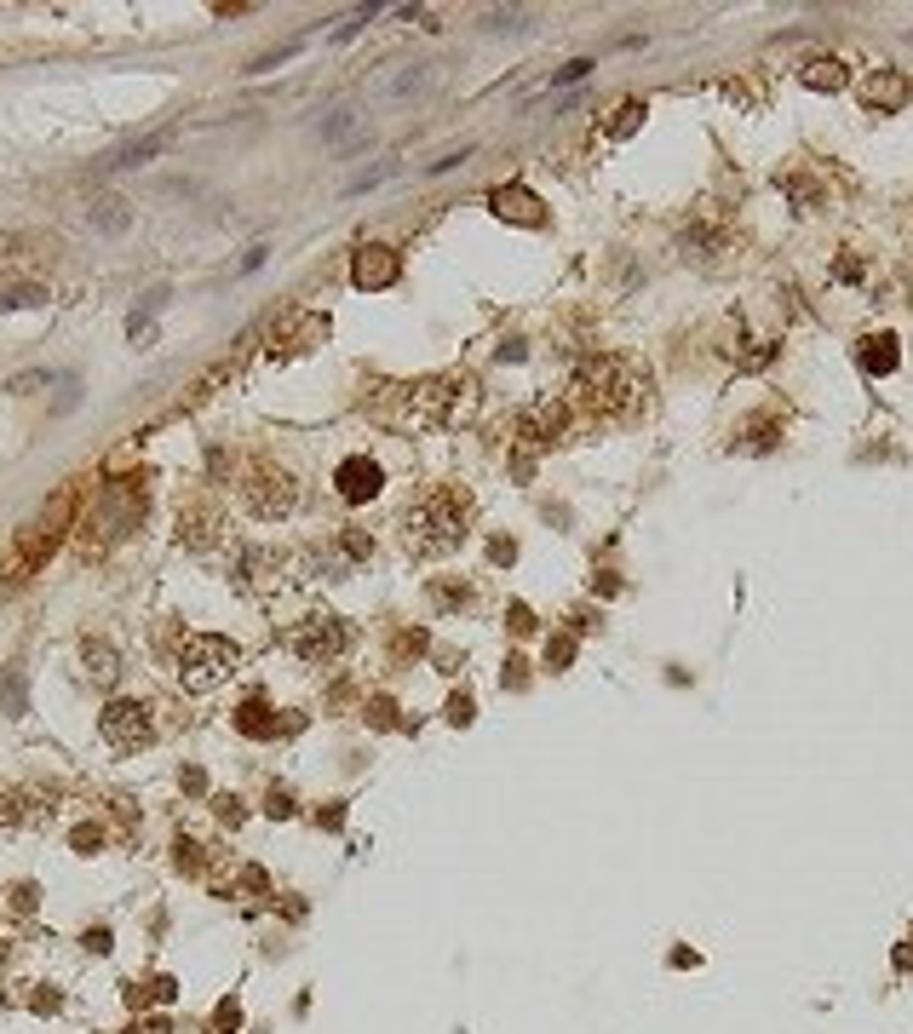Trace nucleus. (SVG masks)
<instances>
[{
  "label": "nucleus",
  "instance_id": "nucleus-25",
  "mask_svg": "<svg viewBox=\"0 0 913 1034\" xmlns=\"http://www.w3.org/2000/svg\"><path fill=\"white\" fill-rule=\"evenodd\" d=\"M793 196L804 201V208H816V201H822V190H816V185H810V178H793Z\"/></svg>",
  "mask_w": 913,
  "mask_h": 1034
},
{
  "label": "nucleus",
  "instance_id": "nucleus-20",
  "mask_svg": "<svg viewBox=\"0 0 913 1034\" xmlns=\"http://www.w3.org/2000/svg\"><path fill=\"white\" fill-rule=\"evenodd\" d=\"M92 225L98 231H127V201H98V213H92Z\"/></svg>",
  "mask_w": 913,
  "mask_h": 1034
},
{
  "label": "nucleus",
  "instance_id": "nucleus-14",
  "mask_svg": "<svg viewBox=\"0 0 913 1034\" xmlns=\"http://www.w3.org/2000/svg\"><path fill=\"white\" fill-rule=\"evenodd\" d=\"M799 80H804V87H816V92H839L845 87V64H839V58H810V64L799 70Z\"/></svg>",
  "mask_w": 913,
  "mask_h": 1034
},
{
  "label": "nucleus",
  "instance_id": "nucleus-4",
  "mask_svg": "<svg viewBox=\"0 0 913 1034\" xmlns=\"http://www.w3.org/2000/svg\"><path fill=\"white\" fill-rule=\"evenodd\" d=\"M236 661H241V650L230 638H190L185 656H178V678H185V689H213Z\"/></svg>",
  "mask_w": 913,
  "mask_h": 1034
},
{
  "label": "nucleus",
  "instance_id": "nucleus-18",
  "mask_svg": "<svg viewBox=\"0 0 913 1034\" xmlns=\"http://www.w3.org/2000/svg\"><path fill=\"white\" fill-rule=\"evenodd\" d=\"M0 701H7V713H29V689H24V667H7V678H0Z\"/></svg>",
  "mask_w": 913,
  "mask_h": 1034
},
{
  "label": "nucleus",
  "instance_id": "nucleus-6",
  "mask_svg": "<svg viewBox=\"0 0 913 1034\" xmlns=\"http://www.w3.org/2000/svg\"><path fill=\"white\" fill-rule=\"evenodd\" d=\"M454 385L460 379H420V385H402V409H397V420L402 425H437L442 414L454 409Z\"/></svg>",
  "mask_w": 913,
  "mask_h": 1034
},
{
  "label": "nucleus",
  "instance_id": "nucleus-11",
  "mask_svg": "<svg viewBox=\"0 0 913 1034\" xmlns=\"http://www.w3.org/2000/svg\"><path fill=\"white\" fill-rule=\"evenodd\" d=\"M351 282H357V288H391V282H397V253L379 248V241H374V248H362L357 265H351Z\"/></svg>",
  "mask_w": 913,
  "mask_h": 1034
},
{
  "label": "nucleus",
  "instance_id": "nucleus-9",
  "mask_svg": "<svg viewBox=\"0 0 913 1034\" xmlns=\"http://www.w3.org/2000/svg\"><path fill=\"white\" fill-rule=\"evenodd\" d=\"M64 518H70V495H58V500H52V512L24 535V546H17V570H29V563H40V558L52 552V540H58V530H64Z\"/></svg>",
  "mask_w": 913,
  "mask_h": 1034
},
{
  "label": "nucleus",
  "instance_id": "nucleus-17",
  "mask_svg": "<svg viewBox=\"0 0 913 1034\" xmlns=\"http://www.w3.org/2000/svg\"><path fill=\"white\" fill-rule=\"evenodd\" d=\"M87 667H92L98 684H115V673H121V661H115V650L104 638H87Z\"/></svg>",
  "mask_w": 913,
  "mask_h": 1034
},
{
  "label": "nucleus",
  "instance_id": "nucleus-22",
  "mask_svg": "<svg viewBox=\"0 0 913 1034\" xmlns=\"http://www.w3.org/2000/svg\"><path fill=\"white\" fill-rule=\"evenodd\" d=\"M770 432H776L770 420H753V425H747V449H770Z\"/></svg>",
  "mask_w": 913,
  "mask_h": 1034
},
{
  "label": "nucleus",
  "instance_id": "nucleus-15",
  "mask_svg": "<svg viewBox=\"0 0 913 1034\" xmlns=\"http://www.w3.org/2000/svg\"><path fill=\"white\" fill-rule=\"evenodd\" d=\"M173 145V133H150V138H138V145H127V150H115L110 161H104V167L115 173V167H138V161H150V155H161V150H167Z\"/></svg>",
  "mask_w": 913,
  "mask_h": 1034
},
{
  "label": "nucleus",
  "instance_id": "nucleus-1",
  "mask_svg": "<svg viewBox=\"0 0 913 1034\" xmlns=\"http://www.w3.org/2000/svg\"><path fill=\"white\" fill-rule=\"evenodd\" d=\"M570 402L598 420H633L649 402V374L626 357H586L570 379Z\"/></svg>",
  "mask_w": 913,
  "mask_h": 1034
},
{
  "label": "nucleus",
  "instance_id": "nucleus-12",
  "mask_svg": "<svg viewBox=\"0 0 913 1034\" xmlns=\"http://www.w3.org/2000/svg\"><path fill=\"white\" fill-rule=\"evenodd\" d=\"M862 98H867V110H902L908 104V80L897 70H874L862 80Z\"/></svg>",
  "mask_w": 913,
  "mask_h": 1034
},
{
  "label": "nucleus",
  "instance_id": "nucleus-13",
  "mask_svg": "<svg viewBox=\"0 0 913 1034\" xmlns=\"http://www.w3.org/2000/svg\"><path fill=\"white\" fill-rule=\"evenodd\" d=\"M489 201H495L500 219H517V225H540V219H546V213H540V196L517 190V185H512V190H495Z\"/></svg>",
  "mask_w": 913,
  "mask_h": 1034
},
{
  "label": "nucleus",
  "instance_id": "nucleus-5",
  "mask_svg": "<svg viewBox=\"0 0 913 1034\" xmlns=\"http://www.w3.org/2000/svg\"><path fill=\"white\" fill-rule=\"evenodd\" d=\"M570 432H575L570 402L540 397V402H529V409L517 414V437L529 443V449H558V443H570Z\"/></svg>",
  "mask_w": 913,
  "mask_h": 1034
},
{
  "label": "nucleus",
  "instance_id": "nucleus-16",
  "mask_svg": "<svg viewBox=\"0 0 913 1034\" xmlns=\"http://www.w3.org/2000/svg\"><path fill=\"white\" fill-rule=\"evenodd\" d=\"M862 369L867 374H890V369H897V339H890V334L862 339Z\"/></svg>",
  "mask_w": 913,
  "mask_h": 1034
},
{
  "label": "nucleus",
  "instance_id": "nucleus-2",
  "mask_svg": "<svg viewBox=\"0 0 913 1034\" xmlns=\"http://www.w3.org/2000/svg\"><path fill=\"white\" fill-rule=\"evenodd\" d=\"M465 523H472V495L465 489H432L420 506H409L402 518V546L414 558H442L465 540Z\"/></svg>",
  "mask_w": 913,
  "mask_h": 1034
},
{
  "label": "nucleus",
  "instance_id": "nucleus-7",
  "mask_svg": "<svg viewBox=\"0 0 913 1034\" xmlns=\"http://www.w3.org/2000/svg\"><path fill=\"white\" fill-rule=\"evenodd\" d=\"M98 730H104L110 747H138V742H150V707L145 701H110Z\"/></svg>",
  "mask_w": 913,
  "mask_h": 1034
},
{
  "label": "nucleus",
  "instance_id": "nucleus-26",
  "mask_svg": "<svg viewBox=\"0 0 913 1034\" xmlns=\"http://www.w3.org/2000/svg\"><path fill=\"white\" fill-rule=\"evenodd\" d=\"M449 719H454V724H465V719H472V701L454 696V701H449Z\"/></svg>",
  "mask_w": 913,
  "mask_h": 1034
},
{
  "label": "nucleus",
  "instance_id": "nucleus-3",
  "mask_svg": "<svg viewBox=\"0 0 913 1034\" xmlns=\"http://www.w3.org/2000/svg\"><path fill=\"white\" fill-rule=\"evenodd\" d=\"M241 495H248V512L253 518H288L293 506H299V483H293V472H282V465H271V460H259L253 472H248V483H241Z\"/></svg>",
  "mask_w": 913,
  "mask_h": 1034
},
{
  "label": "nucleus",
  "instance_id": "nucleus-24",
  "mask_svg": "<svg viewBox=\"0 0 913 1034\" xmlns=\"http://www.w3.org/2000/svg\"><path fill=\"white\" fill-rule=\"evenodd\" d=\"M351 121H357L351 110H339V115L328 121V127H322V138H345V127H351Z\"/></svg>",
  "mask_w": 913,
  "mask_h": 1034
},
{
  "label": "nucleus",
  "instance_id": "nucleus-10",
  "mask_svg": "<svg viewBox=\"0 0 913 1034\" xmlns=\"http://www.w3.org/2000/svg\"><path fill=\"white\" fill-rule=\"evenodd\" d=\"M334 483H339L345 500H374V495L385 489V472H379L368 454H357V460H345L339 472H334Z\"/></svg>",
  "mask_w": 913,
  "mask_h": 1034
},
{
  "label": "nucleus",
  "instance_id": "nucleus-21",
  "mask_svg": "<svg viewBox=\"0 0 913 1034\" xmlns=\"http://www.w3.org/2000/svg\"><path fill=\"white\" fill-rule=\"evenodd\" d=\"M40 299H47L40 288H12L7 299H0V306H7V311H24V306H40Z\"/></svg>",
  "mask_w": 913,
  "mask_h": 1034
},
{
  "label": "nucleus",
  "instance_id": "nucleus-19",
  "mask_svg": "<svg viewBox=\"0 0 913 1034\" xmlns=\"http://www.w3.org/2000/svg\"><path fill=\"white\" fill-rule=\"evenodd\" d=\"M638 121H643V104H638V98H621V104H615V121H609V138H633V133H638Z\"/></svg>",
  "mask_w": 913,
  "mask_h": 1034
},
{
  "label": "nucleus",
  "instance_id": "nucleus-23",
  "mask_svg": "<svg viewBox=\"0 0 913 1034\" xmlns=\"http://www.w3.org/2000/svg\"><path fill=\"white\" fill-rule=\"evenodd\" d=\"M570 656H575V638H558L552 650H546V661H552V667H563V661H570Z\"/></svg>",
  "mask_w": 913,
  "mask_h": 1034
},
{
  "label": "nucleus",
  "instance_id": "nucleus-8",
  "mask_svg": "<svg viewBox=\"0 0 913 1034\" xmlns=\"http://www.w3.org/2000/svg\"><path fill=\"white\" fill-rule=\"evenodd\" d=\"M293 650H299L304 661H334V656L345 650V626H339V621H328V615L304 621L299 633H293Z\"/></svg>",
  "mask_w": 913,
  "mask_h": 1034
}]
</instances>
